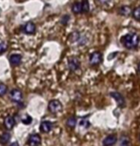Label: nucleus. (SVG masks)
<instances>
[{
	"label": "nucleus",
	"mask_w": 140,
	"mask_h": 146,
	"mask_svg": "<svg viewBox=\"0 0 140 146\" xmlns=\"http://www.w3.org/2000/svg\"><path fill=\"white\" fill-rule=\"evenodd\" d=\"M22 57L20 54H12L10 56V62L13 66H18L21 63Z\"/></svg>",
	"instance_id": "12"
},
{
	"label": "nucleus",
	"mask_w": 140,
	"mask_h": 146,
	"mask_svg": "<svg viewBox=\"0 0 140 146\" xmlns=\"http://www.w3.org/2000/svg\"><path fill=\"white\" fill-rule=\"evenodd\" d=\"M7 49H8V44L6 42L0 43V54H3L4 52H6Z\"/></svg>",
	"instance_id": "22"
},
{
	"label": "nucleus",
	"mask_w": 140,
	"mask_h": 146,
	"mask_svg": "<svg viewBox=\"0 0 140 146\" xmlns=\"http://www.w3.org/2000/svg\"><path fill=\"white\" fill-rule=\"evenodd\" d=\"M10 146H19V144H18V142L15 141V142H13Z\"/></svg>",
	"instance_id": "26"
},
{
	"label": "nucleus",
	"mask_w": 140,
	"mask_h": 146,
	"mask_svg": "<svg viewBox=\"0 0 140 146\" xmlns=\"http://www.w3.org/2000/svg\"><path fill=\"white\" fill-rule=\"evenodd\" d=\"M119 146H130V142H129V139L127 137H122Z\"/></svg>",
	"instance_id": "23"
},
{
	"label": "nucleus",
	"mask_w": 140,
	"mask_h": 146,
	"mask_svg": "<svg viewBox=\"0 0 140 146\" xmlns=\"http://www.w3.org/2000/svg\"><path fill=\"white\" fill-rule=\"evenodd\" d=\"M41 143V137L38 134H32L29 137L28 144L30 146H39Z\"/></svg>",
	"instance_id": "6"
},
{
	"label": "nucleus",
	"mask_w": 140,
	"mask_h": 146,
	"mask_svg": "<svg viewBox=\"0 0 140 146\" xmlns=\"http://www.w3.org/2000/svg\"><path fill=\"white\" fill-rule=\"evenodd\" d=\"M11 139V134L10 133H3L0 136V143L1 144H6L10 141Z\"/></svg>",
	"instance_id": "15"
},
{
	"label": "nucleus",
	"mask_w": 140,
	"mask_h": 146,
	"mask_svg": "<svg viewBox=\"0 0 140 146\" xmlns=\"http://www.w3.org/2000/svg\"><path fill=\"white\" fill-rule=\"evenodd\" d=\"M117 141V137L115 135H110L107 136L105 139H103V145L104 146H112L114 145Z\"/></svg>",
	"instance_id": "9"
},
{
	"label": "nucleus",
	"mask_w": 140,
	"mask_h": 146,
	"mask_svg": "<svg viewBox=\"0 0 140 146\" xmlns=\"http://www.w3.org/2000/svg\"><path fill=\"white\" fill-rule=\"evenodd\" d=\"M82 10H83V13H88L90 11V4L88 0L82 1Z\"/></svg>",
	"instance_id": "19"
},
{
	"label": "nucleus",
	"mask_w": 140,
	"mask_h": 146,
	"mask_svg": "<svg viewBox=\"0 0 140 146\" xmlns=\"http://www.w3.org/2000/svg\"><path fill=\"white\" fill-rule=\"evenodd\" d=\"M131 15H133L134 19H136V20L140 21V7L135 8V9L133 11V13H131Z\"/></svg>",
	"instance_id": "18"
},
{
	"label": "nucleus",
	"mask_w": 140,
	"mask_h": 146,
	"mask_svg": "<svg viewBox=\"0 0 140 146\" xmlns=\"http://www.w3.org/2000/svg\"><path fill=\"white\" fill-rule=\"evenodd\" d=\"M76 125V118L75 117H70L67 119V126L70 128H75Z\"/></svg>",
	"instance_id": "16"
},
{
	"label": "nucleus",
	"mask_w": 140,
	"mask_h": 146,
	"mask_svg": "<svg viewBox=\"0 0 140 146\" xmlns=\"http://www.w3.org/2000/svg\"><path fill=\"white\" fill-rule=\"evenodd\" d=\"M138 69H139V72H140V62H139V64H138Z\"/></svg>",
	"instance_id": "27"
},
{
	"label": "nucleus",
	"mask_w": 140,
	"mask_h": 146,
	"mask_svg": "<svg viewBox=\"0 0 140 146\" xmlns=\"http://www.w3.org/2000/svg\"><path fill=\"white\" fill-rule=\"evenodd\" d=\"M68 66H69L70 71L75 72L80 67V61H79V59L77 57H71L68 61Z\"/></svg>",
	"instance_id": "4"
},
{
	"label": "nucleus",
	"mask_w": 140,
	"mask_h": 146,
	"mask_svg": "<svg viewBox=\"0 0 140 146\" xmlns=\"http://www.w3.org/2000/svg\"><path fill=\"white\" fill-rule=\"evenodd\" d=\"M69 20H70V16L67 15H63V17L61 18V24H63V25H67Z\"/></svg>",
	"instance_id": "24"
},
{
	"label": "nucleus",
	"mask_w": 140,
	"mask_h": 146,
	"mask_svg": "<svg viewBox=\"0 0 140 146\" xmlns=\"http://www.w3.org/2000/svg\"><path fill=\"white\" fill-rule=\"evenodd\" d=\"M49 110H50L51 113H53V114H56V113L60 112L62 110L61 102L56 100L50 101V103H49Z\"/></svg>",
	"instance_id": "2"
},
{
	"label": "nucleus",
	"mask_w": 140,
	"mask_h": 146,
	"mask_svg": "<svg viewBox=\"0 0 140 146\" xmlns=\"http://www.w3.org/2000/svg\"><path fill=\"white\" fill-rule=\"evenodd\" d=\"M102 60V54L99 52H95L90 54V64L94 66V65H98Z\"/></svg>",
	"instance_id": "5"
},
{
	"label": "nucleus",
	"mask_w": 140,
	"mask_h": 146,
	"mask_svg": "<svg viewBox=\"0 0 140 146\" xmlns=\"http://www.w3.org/2000/svg\"><path fill=\"white\" fill-rule=\"evenodd\" d=\"M79 126H80L81 128H83V129H87L88 127L90 126V121L86 119V118H82V119L79 120Z\"/></svg>",
	"instance_id": "17"
},
{
	"label": "nucleus",
	"mask_w": 140,
	"mask_h": 146,
	"mask_svg": "<svg viewBox=\"0 0 140 146\" xmlns=\"http://www.w3.org/2000/svg\"><path fill=\"white\" fill-rule=\"evenodd\" d=\"M15 125V119L12 115H8L4 120V126L6 127L7 130H12L13 126Z\"/></svg>",
	"instance_id": "10"
},
{
	"label": "nucleus",
	"mask_w": 140,
	"mask_h": 146,
	"mask_svg": "<svg viewBox=\"0 0 140 146\" xmlns=\"http://www.w3.org/2000/svg\"><path fill=\"white\" fill-rule=\"evenodd\" d=\"M111 96L114 98V100L116 101L117 104H118L119 107H125V100L124 98H123V96L121 95L120 93H117V92H112L110 94Z\"/></svg>",
	"instance_id": "7"
},
{
	"label": "nucleus",
	"mask_w": 140,
	"mask_h": 146,
	"mask_svg": "<svg viewBox=\"0 0 140 146\" xmlns=\"http://www.w3.org/2000/svg\"><path fill=\"white\" fill-rule=\"evenodd\" d=\"M10 98H11V100L13 101H15V102H20L22 100V98H23V94H22L20 90L13 89L11 91Z\"/></svg>",
	"instance_id": "3"
},
{
	"label": "nucleus",
	"mask_w": 140,
	"mask_h": 146,
	"mask_svg": "<svg viewBox=\"0 0 140 146\" xmlns=\"http://www.w3.org/2000/svg\"><path fill=\"white\" fill-rule=\"evenodd\" d=\"M22 122H23L24 124H26V125L31 124V123L32 122V117H30V115H26V117L22 119Z\"/></svg>",
	"instance_id": "21"
},
{
	"label": "nucleus",
	"mask_w": 140,
	"mask_h": 146,
	"mask_svg": "<svg viewBox=\"0 0 140 146\" xmlns=\"http://www.w3.org/2000/svg\"><path fill=\"white\" fill-rule=\"evenodd\" d=\"M97 1L99 2L100 4H106V3H108L110 0H97Z\"/></svg>",
	"instance_id": "25"
},
{
	"label": "nucleus",
	"mask_w": 140,
	"mask_h": 146,
	"mask_svg": "<svg viewBox=\"0 0 140 146\" xmlns=\"http://www.w3.org/2000/svg\"><path fill=\"white\" fill-rule=\"evenodd\" d=\"M35 29H36V28H35V25L32 23V22H28V23H26L25 25L22 27V31H23L27 35L34 34Z\"/></svg>",
	"instance_id": "8"
},
{
	"label": "nucleus",
	"mask_w": 140,
	"mask_h": 146,
	"mask_svg": "<svg viewBox=\"0 0 140 146\" xmlns=\"http://www.w3.org/2000/svg\"><path fill=\"white\" fill-rule=\"evenodd\" d=\"M119 13L121 15L128 16V15H130L131 13H133V12H131V9L129 6H122L119 9Z\"/></svg>",
	"instance_id": "14"
},
{
	"label": "nucleus",
	"mask_w": 140,
	"mask_h": 146,
	"mask_svg": "<svg viewBox=\"0 0 140 146\" xmlns=\"http://www.w3.org/2000/svg\"><path fill=\"white\" fill-rule=\"evenodd\" d=\"M72 11L75 13H83V10H82V2H75V3H73V5L72 6Z\"/></svg>",
	"instance_id": "13"
},
{
	"label": "nucleus",
	"mask_w": 140,
	"mask_h": 146,
	"mask_svg": "<svg viewBox=\"0 0 140 146\" xmlns=\"http://www.w3.org/2000/svg\"><path fill=\"white\" fill-rule=\"evenodd\" d=\"M140 37L137 34H128L121 38V43L127 49H134L138 46Z\"/></svg>",
	"instance_id": "1"
},
{
	"label": "nucleus",
	"mask_w": 140,
	"mask_h": 146,
	"mask_svg": "<svg viewBox=\"0 0 140 146\" xmlns=\"http://www.w3.org/2000/svg\"><path fill=\"white\" fill-rule=\"evenodd\" d=\"M7 86L4 83H0V96H4L7 93Z\"/></svg>",
	"instance_id": "20"
},
{
	"label": "nucleus",
	"mask_w": 140,
	"mask_h": 146,
	"mask_svg": "<svg viewBox=\"0 0 140 146\" xmlns=\"http://www.w3.org/2000/svg\"><path fill=\"white\" fill-rule=\"evenodd\" d=\"M53 124L51 121H42L40 124V130L43 133H49L53 129Z\"/></svg>",
	"instance_id": "11"
}]
</instances>
